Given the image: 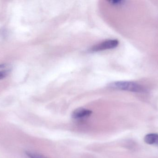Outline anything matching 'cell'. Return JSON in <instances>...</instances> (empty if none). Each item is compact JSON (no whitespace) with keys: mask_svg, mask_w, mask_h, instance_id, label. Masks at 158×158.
I'll list each match as a JSON object with an SVG mask.
<instances>
[{"mask_svg":"<svg viewBox=\"0 0 158 158\" xmlns=\"http://www.w3.org/2000/svg\"><path fill=\"white\" fill-rule=\"evenodd\" d=\"M110 88L132 92L142 93L145 92V89L141 84L132 81H121L114 82L109 84Z\"/></svg>","mask_w":158,"mask_h":158,"instance_id":"cell-1","label":"cell"},{"mask_svg":"<svg viewBox=\"0 0 158 158\" xmlns=\"http://www.w3.org/2000/svg\"><path fill=\"white\" fill-rule=\"evenodd\" d=\"M119 41L117 40H108L102 42L92 47V52H98L108 49H113L118 45Z\"/></svg>","mask_w":158,"mask_h":158,"instance_id":"cell-2","label":"cell"},{"mask_svg":"<svg viewBox=\"0 0 158 158\" xmlns=\"http://www.w3.org/2000/svg\"><path fill=\"white\" fill-rule=\"evenodd\" d=\"M91 110L83 108H80L75 109L72 114V117L75 119L79 120L86 118L92 115Z\"/></svg>","mask_w":158,"mask_h":158,"instance_id":"cell-3","label":"cell"},{"mask_svg":"<svg viewBox=\"0 0 158 158\" xmlns=\"http://www.w3.org/2000/svg\"><path fill=\"white\" fill-rule=\"evenodd\" d=\"M144 140L148 144L158 146V134H149L145 136Z\"/></svg>","mask_w":158,"mask_h":158,"instance_id":"cell-4","label":"cell"},{"mask_svg":"<svg viewBox=\"0 0 158 158\" xmlns=\"http://www.w3.org/2000/svg\"><path fill=\"white\" fill-rule=\"evenodd\" d=\"M10 71V67L8 65L2 64L0 65V79L6 77Z\"/></svg>","mask_w":158,"mask_h":158,"instance_id":"cell-5","label":"cell"},{"mask_svg":"<svg viewBox=\"0 0 158 158\" xmlns=\"http://www.w3.org/2000/svg\"><path fill=\"white\" fill-rule=\"evenodd\" d=\"M26 155L29 158H48L39 153L31 152V151L26 152Z\"/></svg>","mask_w":158,"mask_h":158,"instance_id":"cell-6","label":"cell"},{"mask_svg":"<svg viewBox=\"0 0 158 158\" xmlns=\"http://www.w3.org/2000/svg\"><path fill=\"white\" fill-rule=\"evenodd\" d=\"M108 2L113 5L119 6L124 4L126 2L125 1H122V0H114V1H108Z\"/></svg>","mask_w":158,"mask_h":158,"instance_id":"cell-7","label":"cell"}]
</instances>
